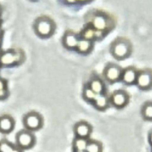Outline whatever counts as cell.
Listing matches in <instances>:
<instances>
[{"instance_id": "cell-13", "label": "cell", "mask_w": 152, "mask_h": 152, "mask_svg": "<svg viewBox=\"0 0 152 152\" xmlns=\"http://www.w3.org/2000/svg\"><path fill=\"white\" fill-rule=\"evenodd\" d=\"M90 26L96 31H104L109 26V21L107 17L102 14H96L93 17L91 25Z\"/></svg>"}, {"instance_id": "cell-1", "label": "cell", "mask_w": 152, "mask_h": 152, "mask_svg": "<svg viewBox=\"0 0 152 152\" xmlns=\"http://www.w3.org/2000/svg\"><path fill=\"white\" fill-rule=\"evenodd\" d=\"M132 49L131 41L123 37L116 38L111 43L110 47L111 55L118 61H122L131 56Z\"/></svg>"}, {"instance_id": "cell-11", "label": "cell", "mask_w": 152, "mask_h": 152, "mask_svg": "<svg viewBox=\"0 0 152 152\" xmlns=\"http://www.w3.org/2000/svg\"><path fill=\"white\" fill-rule=\"evenodd\" d=\"M138 70L134 66H128L123 69L121 77V81L126 85L136 84Z\"/></svg>"}, {"instance_id": "cell-30", "label": "cell", "mask_w": 152, "mask_h": 152, "mask_svg": "<svg viewBox=\"0 0 152 152\" xmlns=\"http://www.w3.org/2000/svg\"><path fill=\"white\" fill-rule=\"evenodd\" d=\"M2 51L1 50V49H0V55H1V54H2Z\"/></svg>"}, {"instance_id": "cell-6", "label": "cell", "mask_w": 152, "mask_h": 152, "mask_svg": "<svg viewBox=\"0 0 152 152\" xmlns=\"http://www.w3.org/2000/svg\"><path fill=\"white\" fill-rule=\"evenodd\" d=\"M123 69L119 65L114 63H108L103 69L104 79L110 84H114L121 80Z\"/></svg>"}, {"instance_id": "cell-15", "label": "cell", "mask_w": 152, "mask_h": 152, "mask_svg": "<svg viewBox=\"0 0 152 152\" xmlns=\"http://www.w3.org/2000/svg\"><path fill=\"white\" fill-rule=\"evenodd\" d=\"M92 104H93V107L96 110L100 111H104L107 109L110 104V98H108L106 94L98 95Z\"/></svg>"}, {"instance_id": "cell-5", "label": "cell", "mask_w": 152, "mask_h": 152, "mask_svg": "<svg viewBox=\"0 0 152 152\" xmlns=\"http://www.w3.org/2000/svg\"><path fill=\"white\" fill-rule=\"evenodd\" d=\"M17 146L22 150L31 148L36 142V137L33 132L26 129L20 130L15 137Z\"/></svg>"}, {"instance_id": "cell-14", "label": "cell", "mask_w": 152, "mask_h": 152, "mask_svg": "<svg viewBox=\"0 0 152 152\" xmlns=\"http://www.w3.org/2000/svg\"><path fill=\"white\" fill-rule=\"evenodd\" d=\"M87 85L97 96L98 95L105 94V90H106L105 84L103 80L99 78V76L94 75L93 77H92L89 81Z\"/></svg>"}, {"instance_id": "cell-25", "label": "cell", "mask_w": 152, "mask_h": 152, "mask_svg": "<svg viewBox=\"0 0 152 152\" xmlns=\"http://www.w3.org/2000/svg\"><path fill=\"white\" fill-rule=\"evenodd\" d=\"M148 142L152 146V129L149 131L148 133Z\"/></svg>"}, {"instance_id": "cell-19", "label": "cell", "mask_w": 152, "mask_h": 152, "mask_svg": "<svg viewBox=\"0 0 152 152\" xmlns=\"http://www.w3.org/2000/svg\"><path fill=\"white\" fill-rule=\"evenodd\" d=\"M96 32L97 31H96L90 25V26L86 27L85 28L81 31V39L93 41V40H94L96 37Z\"/></svg>"}, {"instance_id": "cell-20", "label": "cell", "mask_w": 152, "mask_h": 152, "mask_svg": "<svg viewBox=\"0 0 152 152\" xmlns=\"http://www.w3.org/2000/svg\"><path fill=\"white\" fill-rule=\"evenodd\" d=\"M96 96H97V95L90 88V87L87 84H86L82 90V97L84 100L88 103L92 104L96 98Z\"/></svg>"}, {"instance_id": "cell-31", "label": "cell", "mask_w": 152, "mask_h": 152, "mask_svg": "<svg viewBox=\"0 0 152 152\" xmlns=\"http://www.w3.org/2000/svg\"><path fill=\"white\" fill-rule=\"evenodd\" d=\"M73 152H85V151H73Z\"/></svg>"}, {"instance_id": "cell-23", "label": "cell", "mask_w": 152, "mask_h": 152, "mask_svg": "<svg viewBox=\"0 0 152 152\" xmlns=\"http://www.w3.org/2000/svg\"><path fill=\"white\" fill-rule=\"evenodd\" d=\"M8 96H9L8 89L0 90V100H5L8 97Z\"/></svg>"}, {"instance_id": "cell-17", "label": "cell", "mask_w": 152, "mask_h": 152, "mask_svg": "<svg viewBox=\"0 0 152 152\" xmlns=\"http://www.w3.org/2000/svg\"><path fill=\"white\" fill-rule=\"evenodd\" d=\"M89 139L75 137L72 142L73 151H85Z\"/></svg>"}, {"instance_id": "cell-32", "label": "cell", "mask_w": 152, "mask_h": 152, "mask_svg": "<svg viewBox=\"0 0 152 152\" xmlns=\"http://www.w3.org/2000/svg\"><path fill=\"white\" fill-rule=\"evenodd\" d=\"M1 67H2V66H0V68H1Z\"/></svg>"}, {"instance_id": "cell-10", "label": "cell", "mask_w": 152, "mask_h": 152, "mask_svg": "<svg viewBox=\"0 0 152 152\" xmlns=\"http://www.w3.org/2000/svg\"><path fill=\"white\" fill-rule=\"evenodd\" d=\"M77 34L75 33L72 31L68 30L64 33L62 37V44L65 49L68 50H73L76 49L78 46V42H79Z\"/></svg>"}, {"instance_id": "cell-2", "label": "cell", "mask_w": 152, "mask_h": 152, "mask_svg": "<svg viewBox=\"0 0 152 152\" xmlns=\"http://www.w3.org/2000/svg\"><path fill=\"white\" fill-rule=\"evenodd\" d=\"M33 29L39 37L49 38L55 33L56 24L50 17L40 16L34 21Z\"/></svg>"}, {"instance_id": "cell-27", "label": "cell", "mask_w": 152, "mask_h": 152, "mask_svg": "<svg viewBox=\"0 0 152 152\" xmlns=\"http://www.w3.org/2000/svg\"><path fill=\"white\" fill-rule=\"evenodd\" d=\"M11 152H23V150H22L21 148H18L17 145H16V147L14 148V149H13L12 151H11Z\"/></svg>"}, {"instance_id": "cell-21", "label": "cell", "mask_w": 152, "mask_h": 152, "mask_svg": "<svg viewBox=\"0 0 152 152\" xmlns=\"http://www.w3.org/2000/svg\"><path fill=\"white\" fill-rule=\"evenodd\" d=\"M103 147L102 142L97 140H89L85 152H102Z\"/></svg>"}, {"instance_id": "cell-24", "label": "cell", "mask_w": 152, "mask_h": 152, "mask_svg": "<svg viewBox=\"0 0 152 152\" xmlns=\"http://www.w3.org/2000/svg\"><path fill=\"white\" fill-rule=\"evenodd\" d=\"M8 89V81L5 79L0 77V90H6Z\"/></svg>"}, {"instance_id": "cell-7", "label": "cell", "mask_w": 152, "mask_h": 152, "mask_svg": "<svg viewBox=\"0 0 152 152\" xmlns=\"http://www.w3.org/2000/svg\"><path fill=\"white\" fill-rule=\"evenodd\" d=\"M136 85L140 90L148 91L152 89V69H143L139 70Z\"/></svg>"}, {"instance_id": "cell-28", "label": "cell", "mask_w": 152, "mask_h": 152, "mask_svg": "<svg viewBox=\"0 0 152 152\" xmlns=\"http://www.w3.org/2000/svg\"><path fill=\"white\" fill-rule=\"evenodd\" d=\"M2 19L0 18V30H1V27H2Z\"/></svg>"}, {"instance_id": "cell-8", "label": "cell", "mask_w": 152, "mask_h": 152, "mask_svg": "<svg viewBox=\"0 0 152 152\" xmlns=\"http://www.w3.org/2000/svg\"><path fill=\"white\" fill-rule=\"evenodd\" d=\"M130 95L125 90H116L113 92L110 97V102L114 107L122 109L129 104Z\"/></svg>"}, {"instance_id": "cell-16", "label": "cell", "mask_w": 152, "mask_h": 152, "mask_svg": "<svg viewBox=\"0 0 152 152\" xmlns=\"http://www.w3.org/2000/svg\"><path fill=\"white\" fill-rule=\"evenodd\" d=\"M93 47H94L93 41L84 40V39H80L78 46H77L75 50H77V52L80 54L87 55V54H90L93 51Z\"/></svg>"}, {"instance_id": "cell-3", "label": "cell", "mask_w": 152, "mask_h": 152, "mask_svg": "<svg viewBox=\"0 0 152 152\" xmlns=\"http://www.w3.org/2000/svg\"><path fill=\"white\" fill-rule=\"evenodd\" d=\"M25 59L24 53L20 49H9L2 51L0 55V66L2 67H12L19 65Z\"/></svg>"}, {"instance_id": "cell-22", "label": "cell", "mask_w": 152, "mask_h": 152, "mask_svg": "<svg viewBox=\"0 0 152 152\" xmlns=\"http://www.w3.org/2000/svg\"><path fill=\"white\" fill-rule=\"evenodd\" d=\"M16 146L7 140L0 141V152H11Z\"/></svg>"}, {"instance_id": "cell-9", "label": "cell", "mask_w": 152, "mask_h": 152, "mask_svg": "<svg viewBox=\"0 0 152 152\" xmlns=\"http://www.w3.org/2000/svg\"><path fill=\"white\" fill-rule=\"evenodd\" d=\"M73 131L75 137L89 139L93 133V126L86 121H80L75 124Z\"/></svg>"}, {"instance_id": "cell-26", "label": "cell", "mask_w": 152, "mask_h": 152, "mask_svg": "<svg viewBox=\"0 0 152 152\" xmlns=\"http://www.w3.org/2000/svg\"><path fill=\"white\" fill-rule=\"evenodd\" d=\"M3 37H4V31L1 29L0 30V47L2 44V41H3Z\"/></svg>"}, {"instance_id": "cell-29", "label": "cell", "mask_w": 152, "mask_h": 152, "mask_svg": "<svg viewBox=\"0 0 152 152\" xmlns=\"http://www.w3.org/2000/svg\"><path fill=\"white\" fill-rule=\"evenodd\" d=\"M1 13H2V8H1V5H0V15H1Z\"/></svg>"}, {"instance_id": "cell-12", "label": "cell", "mask_w": 152, "mask_h": 152, "mask_svg": "<svg viewBox=\"0 0 152 152\" xmlns=\"http://www.w3.org/2000/svg\"><path fill=\"white\" fill-rule=\"evenodd\" d=\"M15 128V120L10 115L5 114L0 116V133L8 134Z\"/></svg>"}, {"instance_id": "cell-4", "label": "cell", "mask_w": 152, "mask_h": 152, "mask_svg": "<svg viewBox=\"0 0 152 152\" xmlns=\"http://www.w3.org/2000/svg\"><path fill=\"white\" fill-rule=\"evenodd\" d=\"M22 122L25 129L34 132L42 128L43 125V118L40 113L30 111L25 114Z\"/></svg>"}, {"instance_id": "cell-18", "label": "cell", "mask_w": 152, "mask_h": 152, "mask_svg": "<svg viewBox=\"0 0 152 152\" xmlns=\"http://www.w3.org/2000/svg\"><path fill=\"white\" fill-rule=\"evenodd\" d=\"M141 116L145 121H152V102H145L141 107Z\"/></svg>"}]
</instances>
